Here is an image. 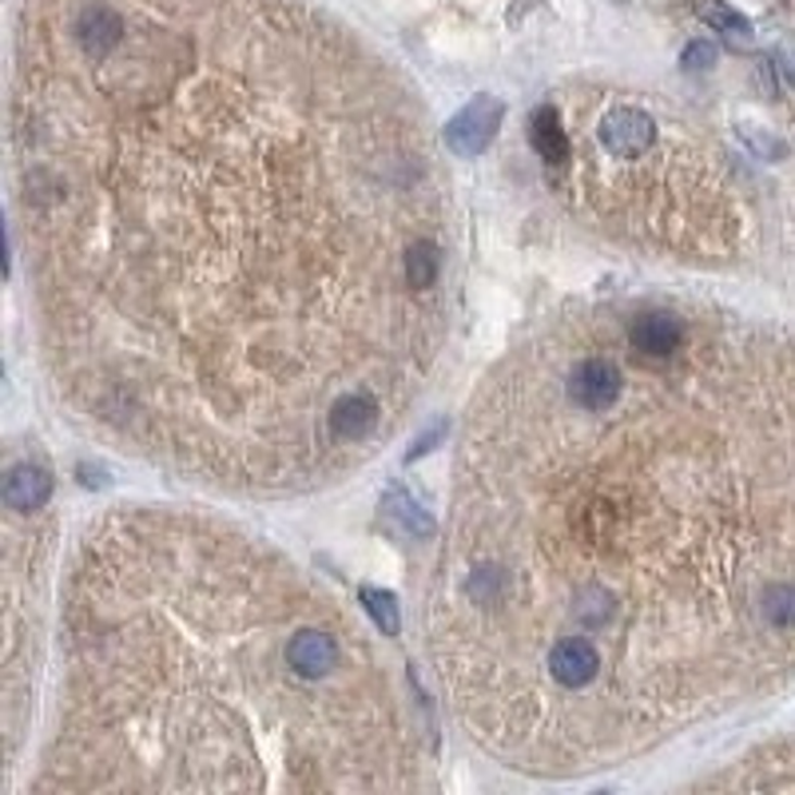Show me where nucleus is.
<instances>
[{"mask_svg": "<svg viewBox=\"0 0 795 795\" xmlns=\"http://www.w3.org/2000/svg\"><path fill=\"white\" fill-rule=\"evenodd\" d=\"M681 64H684V69H688V72L712 69V64H716V45H712V40H692V45L684 48Z\"/></svg>", "mask_w": 795, "mask_h": 795, "instance_id": "9d476101", "label": "nucleus"}, {"mask_svg": "<svg viewBox=\"0 0 795 795\" xmlns=\"http://www.w3.org/2000/svg\"><path fill=\"white\" fill-rule=\"evenodd\" d=\"M418 763L362 624L295 561L172 509L88 530L33 792H382Z\"/></svg>", "mask_w": 795, "mask_h": 795, "instance_id": "7ed1b4c3", "label": "nucleus"}, {"mask_svg": "<svg viewBox=\"0 0 795 795\" xmlns=\"http://www.w3.org/2000/svg\"><path fill=\"white\" fill-rule=\"evenodd\" d=\"M358 600L367 605V612L374 617V624L382 629V636H398V629H402V612H398L394 593H386V588H362Z\"/></svg>", "mask_w": 795, "mask_h": 795, "instance_id": "6e6552de", "label": "nucleus"}, {"mask_svg": "<svg viewBox=\"0 0 795 795\" xmlns=\"http://www.w3.org/2000/svg\"><path fill=\"white\" fill-rule=\"evenodd\" d=\"M530 144L537 151V160L557 172V167H566L569 163V127H566V115L557 104H542L537 112L530 115Z\"/></svg>", "mask_w": 795, "mask_h": 795, "instance_id": "423d86ee", "label": "nucleus"}, {"mask_svg": "<svg viewBox=\"0 0 795 795\" xmlns=\"http://www.w3.org/2000/svg\"><path fill=\"white\" fill-rule=\"evenodd\" d=\"M0 497H4V509H12V513H40L52 501V473L45 465L21 461V465L9 470Z\"/></svg>", "mask_w": 795, "mask_h": 795, "instance_id": "39448f33", "label": "nucleus"}, {"mask_svg": "<svg viewBox=\"0 0 795 795\" xmlns=\"http://www.w3.org/2000/svg\"><path fill=\"white\" fill-rule=\"evenodd\" d=\"M696 12H700V21L708 24V28H716V33L724 36L728 48H736V52H751V48H756L751 21L744 16V12L728 9L724 0H700V4H696Z\"/></svg>", "mask_w": 795, "mask_h": 795, "instance_id": "0eeeda50", "label": "nucleus"}, {"mask_svg": "<svg viewBox=\"0 0 795 795\" xmlns=\"http://www.w3.org/2000/svg\"><path fill=\"white\" fill-rule=\"evenodd\" d=\"M506 120V104L497 96H473L470 104L461 108L446 124V148L458 156V160H473L489 148V139L497 136V127Z\"/></svg>", "mask_w": 795, "mask_h": 795, "instance_id": "20e7f679", "label": "nucleus"}, {"mask_svg": "<svg viewBox=\"0 0 795 795\" xmlns=\"http://www.w3.org/2000/svg\"><path fill=\"white\" fill-rule=\"evenodd\" d=\"M9 175L48 370L124 450L290 494L426 390L438 148L311 0H21Z\"/></svg>", "mask_w": 795, "mask_h": 795, "instance_id": "f257e3e1", "label": "nucleus"}, {"mask_svg": "<svg viewBox=\"0 0 795 795\" xmlns=\"http://www.w3.org/2000/svg\"><path fill=\"white\" fill-rule=\"evenodd\" d=\"M458 720L530 775L657 748L795 664V338L593 295L473 398L426 600Z\"/></svg>", "mask_w": 795, "mask_h": 795, "instance_id": "f03ea898", "label": "nucleus"}, {"mask_svg": "<svg viewBox=\"0 0 795 795\" xmlns=\"http://www.w3.org/2000/svg\"><path fill=\"white\" fill-rule=\"evenodd\" d=\"M386 513H394V518H402L406 530L418 533V537H430V533H434V521H430L426 513H422V509H418L414 501H410V497L398 494V489H394V494L386 497Z\"/></svg>", "mask_w": 795, "mask_h": 795, "instance_id": "1a4fd4ad", "label": "nucleus"}]
</instances>
